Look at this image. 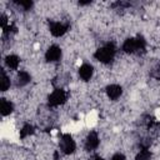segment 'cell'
Listing matches in <instances>:
<instances>
[{
    "mask_svg": "<svg viewBox=\"0 0 160 160\" xmlns=\"http://www.w3.org/2000/svg\"><path fill=\"white\" fill-rule=\"evenodd\" d=\"M68 30V25H64L61 22H52L50 25V31L54 36H61L66 32Z\"/></svg>",
    "mask_w": 160,
    "mask_h": 160,
    "instance_id": "8992f818",
    "label": "cell"
},
{
    "mask_svg": "<svg viewBox=\"0 0 160 160\" xmlns=\"http://www.w3.org/2000/svg\"><path fill=\"white\" fill-rule=\"evenodd\" d=\"M32 132H34V128H32L31 125L26 124V125H24L22 129L20 130V138H26L28 135H31Z\"/></svg>",
    "mask_w": 160,
    "mask_h": 160,
    "instance_id": "5bb4252c",
    "label": "cell"
},
{
    "mask_svg": "<svg viewBox=\"0 0 160 160\" xmlns=\"http://www.w3.org/2000/svg\"><path fill=\"white\" fill-rule=\"evenodd\" d=\"M60 56H61V50H60V48L56 46V45L50 46V48L48 49L46 54H45V58H46L48 61H56V60L60 59Z\"/></svg>",
    "mask_w": 160,
    "mask_h": 160,
    "instance_id": "5b68a950",
    "label": "cell"
},
{
    "mask_svg": "<svg viewBox=\"0 0 160 160\" xmlns=\"http://www.w3.org/2000/svg\"><path fill=\"white\" fill-rule=\"evenodd\" d=\"M0 109H1V114L2 115H9L10 112H12L14 106H12V104L10 101H8L5 99H1V108Z\"/></svg>",
    "mask_w": 160,
    "mask_h": 160,
    "instance_id": "30bf717a",
    "label": "cell"
},
{
    "mask_svg": "<svg viewBox=\"0 0 160 160\" xmlns=\"http://www.w3.org/2000/svg\"><path fill=\"white\" fill-rule=\"evenodd\" d=\"M10 88V80L9 78L6 76V74L4 71H1V79H0V90L1 91H5Z\"/></svg>",
    "mask_w": 160,
    "mask_h": 160,
    "instance_id": "4fadbf2b",
    "label": "cell"
},
{
    "mask_svg": "<svg viewBox=\"0 0 160 160\" xmlns=\"http://www.w3.org/2000/svg\"><path fill=\"white\" fill-rule=\"evenodd\" d=\"M99 145V138L96 135V132H90L88 135V139H86V144H85V148L88 150H94L96 149Z\"/></svg>",
    "mask_w": 160,
    "mask_h": 160,
    "instance_id": "ba28073f",
    "label": "cell"
},
{
    "mask_svg": "<svg viewBox=\"0 0 160 160\" xmlns=\"http://www.w3.org/2000/svg\"><path fill=\"white\" fill-rule=\"evenodd\" d=\"M30 81V75L26 71H20L18 74V85L19 86H24Z\"/></svg>",
    "mask_w": 160,
    "mask_h": 160,
    "instance_id": "7c38bea8",
    "label": "cell"
},
{
    "mask_svg": "<svg viewBox=\"0 0 160 160\" xmlns=\"http://www.w3.org/2000/svg\"><path fill=\"white\" fill-rule=\"evenodd\" d=\"M80 5H86V4H90V1H79Z\"/></svg>",
    "mask_w": 160,
    "mask_h": 160,
    "instance_id": "d6986e66",
    "label": "cell"
},
{
    "mask_svg": "<svg viewBox=\"0 0 160 160\" xmlns=\"http://www.w3.org/2000/svg\"><path fill=\"white\" fill-rule=\"evenodd\" d=\"M61 149L65 154H71L75 151V142L69 134H64L61 138Z\"/></svg>",
    "mask_w": 160,
    "mask_h": 160,
    "instance_id": "277c9868",
    "label": "cell"
},
{
    "mask_svg": "<svg viewBox=\"0 0 160 160\" xmlns=\"http://www.w3.org/2000/svg\"><path fill=\"white\" fill-rule=\"evenodd\" d=\"M144 48L145 40L141 36H138L136 39H128L122 45V50L125 52H135L138 50H144Z\"/></svg>",
    "mask_w": 160,
    "mask_h": 160,
    "instance_id": "7a4b0ae2",
    "label": "cell"
},
{
    "mask_svg": "<svg viewBox=\"0 0 160 160\" xmlns=\"http://www.w3.org/2000/svg\"><path fill=\"white\" fill-rule=\"evenodd\" d=\"M0 24H1V28H2V29H5V28L8 26V25H6V24H8V21H6V16H5V15H1Z\"/></svg>",
    "mask_w": 160,
    "mask_h": 160,
    "instance_id": "e0dca14e",
    "label": "cell"
},
{
    "mask_svg": "<svg viewBox=\"0 0 160 160\" xmlns=\"http://www.w3.org/2000/svg\"><path fill=\"white\" fill-rule=\"evenodd\" d=\"M18 4H20L25 10H29L32 6V1H30V0H28V1H19Z\"/></svg>",
    "mask_w": 160,
    "mask_h": 160,
    "instance_id": "2e32d148",
    "label": "cell"
},
{
    "mask_svg": "<svg viewBox=\"0 0 160 160\" xmlns=\"http://www.w3.org/2000/svg\"><path fill=\"white\" fill-rule=\"evenodd\" d=\"M79 74H80L82 80H89L92 76V66L89 65V64L81 65L80 69H79Z\"/></svg>",
    "mask_w": 160,
    "mask_h": 160,
    "instance_id": "9c48e42d",
    "label": "cell"
},
{
    "mask_svg": "<svg viewBox=\"0 0 160 160\" xmlns=\"http://www.w3.org/2000/svg\"><path fill=\"white\" fill-rule=\"evenodd\" d=\"M151 158V152L146 149H142L138 155H136V160H149Z\"/></svg>",
    "mask_w": 160,
    "mask_h": 160,
    "instance_id": "9a60e30c",
    "label": "cell"
},
{
    "mask_svg": "<svg viewBox=\"0 0 160 160\" xmlns=\"http://www.w3.org/2000/svg\"><path fill=\"white\" fill-rule=\"evenodd\" d=\"M65 100H66V94H65V91L61 90V89L54 90V91L51 92V95L49 96V104H50L51 106H58V105L65 102Z\"/></svg>",
    "mask_w": 160,
    "mask_h": 160,
    "instance_id": "3957f363",
    "label": "cell"
},
{
    "mask_svg": "<svg viewBox=\"0 0 160 160\" xmlns=\"http://www.w3.org/2000/svg\"><path fill=\"white\" fill-rule=\"evenodd\" d=\"M114 54H115V46H114V44H110V42H109V44H106L104 48H100V49L96 50L95 58H96L99 61L108 64V62H110V61L112 60Z\"/></svg>",
    "mask_w": 160,
    "mask_h": 160,
    "instance_id": "6da1fadb",
    "label": "cell"
},
{
    "mask_svg": "<svg viewBox=\"0 0 160 160\" xmlns=\"http://www.w3.org/2000/svg\"><path fill=\"white\" fill-rule=\"evenodd\" d=\"M19 58L16 56V55H9V56H6V59H5V62H6V65L10 68V69H16L18 66H19Z\"/></svg>",
    "mask_w": 160,
    "mask_h": 160,
    "instance_id": "8fae6325",
    "label": "cell"
},
{
    "mask_svg": "<svg viewBox=\"0 0 160 160\" xmlns=\"http://www.w3.org/2000/svg\"><path fill=\"white\" fill-rule=\"evenodd\" d=\"M121 92H122V89H121V86H119V85H109L108 88H106V94H108V96L111 99V100H116L120 95H121Z\"/></svg>",
    "mask_w": 160,
    "mask_h": 160,
    "instance_id": "52a82bcc",
    "label": "cell"
},
{
    "mask_svg": "<svg viewBox=\"0 0 160 160\" xmlns=\"http://www.w3.org/2000/svg\"><path fill=\"white\" fill-rule=\"evenodd\" d=\"M94 160H104V159H102V158H100V156H98V155H96V156H94Z\"/></svg>",
    "mask_w": 160,
    "mask_h": 160,
    "instance_id": "ffe728a7",
    "label": "cell"
},
{
    "mask_svg": "<svg viewBox=\"0 0 160 160\" xmlns=\"http://www.w3.org/2000/svg\"><path fill=\"white\" fill-rule=\"evenodd\" d=\"M112 160H126V159H125V156L122 154H115L112 156Z\"/></svg>",
    "mask_w": 160,
    "mask_h": 160,
    "instance_id": "ac0fdd59",
    "label": "cell"
}]
</instances>
